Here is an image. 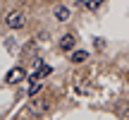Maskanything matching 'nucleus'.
Listing matches in <instances>:
<instances>
[{"label": "nucleus", "instance_id": "nucleus-1", "mask_svg": "<svg viewBox=\"0 0 129 120\" xmlns=\"http://www.w3.org/2000/svg\"><path fill=\"white\" fill-rule=\"evenodd\" d=\"M48 108H50V101L48 98H34L31 96V103H29V113L31 115H43Z\"/></svg>", "mask_w": 129, "mask_h": 120}, {"label": "nucleus", "instance_id": "nucleus-2", "mask_svg": "<svg viewBox=\"0 0 129 120\" xmlns=\"http://www.w3.org/2000/svg\"><path fill=\"white\" fill-rule=\"evenodd\" d=\"M5 24H7L10 29H22V27H24V14L19 12V10H14V12H7V17H5Z\"/></svg>", "mask_w": 129, "mask_h": 120}, {"label": "nucleus", "instance_id": "nucleus-3", "mask_svg": "<svg viewBox=\"0 0 129 120\" xmlns=\"http://www.w3.org/2000/svg\"><path fill=\"white\" fill-rule=\"evenodd\" d=\"M22 79H26V72H24L22 67H12L7 74H5V82L7 84H17V82H22Z\"/></svg>", "mask_w": 129, "mask_h": 120}, {"label": "nucleus", "instance_id": "nucleus-4", "mask_svg": "<svg viewBox=\"0 0 129 120\" xmlns=\"http://www.w3.org/2000/svg\"><path fill=\"white\" fill-rule=\"evenodd\" d=\"M53 14H55V19H57V22H67L72 12H69V7H64V5H57V7L53 10Z\"/></svg>", "mask_w": 129, "mask_h": 120}, {"label": "nucleus", "instance_id": "nucleus-5", "mask_svg": "<svg viewBox=\"0 0 129 120\" xmlns=\"http://www.w3.org/2000/svg\"><path fill=\"white\" fill-rule=\"evenodd\" d=\"M74 43H77V38H74V34H64V36L60 38V48L62 51H72Z\"/></svg>", "mask_w": 129, "mask_h": 120}, {"label": "nucleus", "instance_id": "nucleus-6", "mask_svg": "<svg viewBox=\"0 0 129 120\" xmlns=\"http://www.w3.org/2000/svg\"><path fill=\"white\" fill-rule=\"evenodd\" d=\"M41 87H43V84L38 82V77H31V87H29V96H36V94L41 91Z\"/></svg>", "mask_w": 129, "mask_h": 120}, {"label": "nucleus", "instance_id": "nucleus-7", "mask_svg": "<svg viewBox=\"0 0 129 120\" xmlns=\"http://www.w3.org/2000/svg\"><path fill=\"white\" fill-rule=\"evenodd\" d=\"M88 58V51H74L72 53V63H84Z\"/></svg>", "mask_w": 129, "mask_h": 120}, {"label": "nucleus", "instance_id": "nucleus-8", "mask_svg": "<svg viewBox=\"0 0 129 120\" xmlns=\"http://www.w3.org/2000/svg\"><path fill=\"white\" fill-rule=\"evenodd\" d=\"M84 5H86L88 10H98V7H101V5H103V0H86V3H84Z\"/></svg>", "mask_w": 129, "mask_h": 120}, {"label": "nucleus", "instance_id": "nucleus-9", "mask_svg": "<svg viewBox=\"0 0 129 120\" xmlns=\"http://www.w3.org/2000/svg\"><path fill=\"white\" fill-rule=\"evenodd\" d=\"M103 3H105V0H103Z\"/></svg>", "mask_w": 129, "mask_h": 120}]
</instances>
